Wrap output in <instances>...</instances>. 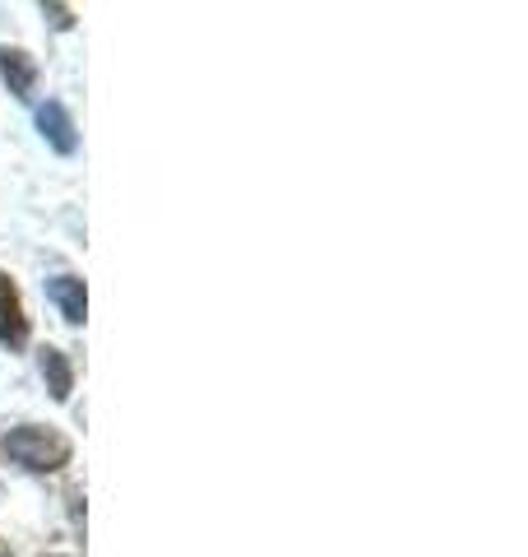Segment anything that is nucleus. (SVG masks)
<instances>
[{
  "label": "nucleus",
  "mask_w": 528,
  "mask_h": 557,
  "mask_svg": "<svg viewBox=\"0 0 528 557\" xmlns=\"http://www.w3.org/2000/svg\"><path fill=\"white\" fill-rule=\"evenodd\" d=\"M0 450L14 460V465H24L33 469V474H51V469H61L70 460V442L61 437V432H51V428H14L5 442H0Z\"/></svg>",
  "instance_id": "obj_1"
},
{
  "label": "nucleus",
  "mask_w": 528,
  "mask_h": 557,
  "mask_svg": "<svg viewBox=\"0 0 528 557\" xmlns=\"http://www.w3.org/2000/svg\"><path fill=\"white\" fill-rule=\"evenodd\" d=\"M28 339V317L20 302V288L10 284V274H0V344L20 348Z\"/></svg>",
  "instance_id": "obj_2"
},
{
  "label": "nucleus",
  "mask_w": 528,
  "mask_h": 557,
  "mask_svg": "<svg viewBox=\"0 0 528 557\" xmlns=\"http://www.w3.org/2000/svg\"><path fill=\"white\" fill-rule=\"evenodd\" d=\"M38 131L47 135V145L56 153H75V121H70V112L61 108V102H47V108L38 112Z\"/></svg>",
  "instance_id": "obj_3"
},
{
  "label": "nucleus",
  "mask_w": 528,
  "mask_h": 557,
  "mask_svg": "<svg viewBox=\"0 0 528 557\" xmlns=\"http://www.w3.org/2000/svg\"><path fill=\"white\" fill-rule=\"evenodd\" d=\"M0 75H5V84H10L14 98H33V84H38V65H33L24 51L0 47Z\"/></svg>",
  "instance_id": "obj_4"
},
{
  "label": "nucleus",
  "mask_w": 528,
  "mask_h": 557,
  "mask_svg": "<svg viewBox=\"0 0 528 557\" xmlns=\"http://www.w3.org/2000/svg\"><path fill=\"white\" fill-rule=\"evenodd\" d=\"M47 293H51V302L61 307V317H65L70 325H84V317H88V298H84V284H79V278L56 274V278L47 284Z\"/></svg>",
  "instance_id": "obj_5"
},
{
  "label": "nucleus",
  "mask_w": 528,
  "mask_h": 557,
  "mask_svg": "<svg viewBox=\"0 0 528 557\" xmlns=\"http://www.w3.org/2000/svg\"><path fill=\"white\" fill-rule=\"evenodd\" d=\"M42 376L51 399H70V391H75V372H70V358L61 348H42Z\"/></svg>",
  "instance_id": "obj_6"
},
{
  "label": "nucleus",
  "mask_w": 528,
  "mask_h": 557,
  "mask_svg": "<svg viewBox=\"0 0 528 557\" xmlns=\"http://www.w3.org/2000/svg\"><path fill=\"white\" fill-rule=\"evenodd\" d=\"M42 14H47V20L56 24V28H70V10H65V5H42Z\"/></svg>",
  "instance_id": "obj_7"
},
{
  "label": "nucleus",
  "mask_w": 528,
  "mask_h": 557,
  "mask_svg": "<svg viewBox=\"0 0 528 557\" xmlns=\"http://www.w3.org/2000/svg\"><path fill=\"white\" fill-rule=\"evenodd\" d=\"M0 557H10V544H5V539H0Z\"/></svg>",
  "instance_id": "obj_8"
}]
</instances>
